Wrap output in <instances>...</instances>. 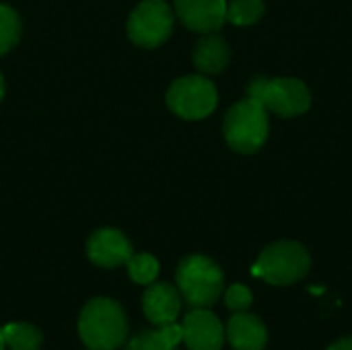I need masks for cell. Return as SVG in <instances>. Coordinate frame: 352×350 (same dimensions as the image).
Masks as SVG:
<instances>
[{
    "label": "cell",
    "mask_w": 352,
    "mask_h": 350,
    "mask_svg": "<svg viewBox=\"0 0 352 350\" xmlns=\"http://www.w3.org/2000/svg\"><path fill=\"white\" fill-rule=\"evenodd\" d=\"M142 311L155 326L173 324L182 311V295L169 283H155L142 295Z\"/></svg>",
    "instance_id": "8fae6325"
},
{
    "label": "cell",
    "mask_w": 352,
    "mask_h": 350,
    "mask_svg": "<svg viewBox=\"0 0 352 350\" xmlns=\"http://www.w3.org/2000/svg\"><path fill=\"white\" fill-rule=\"evenodd\" d=\"M254 303V295L245 285H231L225 291V305L237 314V311H248Z\"/></svg>",
    "instance_id": "d6986e66"
},
{
    "label": "cell",
    "mask_w": 352,
    "mask_h": 350,
    "mask_svg": "<svg viewBox=\"0 0 352 350\" xmlns=\"http://www.w3.org/2000/svg\"><path fill=\"white\" fill-rule=\"evenodd\" d=\"M89 260L101 268L124 266L132 258V243L118 229H99L89 237L87 243Z\"/></svg>",
    "instance_id": "9c48e42d"
},
{
    "label": "cell",
    "mask_w": 352,
    "mask_h": 350,
    "mask_svg": "<svg viewBox=\"0 0 352 350\" xmlns=\"http://www.w3.org/2000/svg\"><path fill=\"white\" fill-rule=\"evenodd\" d=\"M2 97H4V78L0 74V101H2Z\"/></svg>",
    "instance_id": "44dd1931"
},
{
    "label": "cell",
    "mask_w": 352,
    "mask_h": 350,
    "mask_svg": "<svg viewBox=\"0 0 352 350\" xmlns=\"http://www.w3.org/2000/svg\"><path fill=\"white\" fill-rule=\"evenodd\" d=\"M126 350H175V347H171L159 330H146L140 332L138 336H134Z\"/></svg>",
    "instance_id": "ac0fdd59"
},
{
    "label": "cell",
    "mask_w": 352,
    "mask_h": 350,
    "mask_svg": "<svg viewBox=\"0 0 352 350\" xmlns=\"http://www.w3.org/2000/svg\"><path fill=\"white\" fill-rule=\"evenodd\" d=\"M78 336L89 350H116L128 338V320L120 303L97 297L91 299L78 318Z\"/></svg>",
    "instance_id": "6da1fadb"
},
{
    "label": "cell",
    "mask_w": 352,
    "mask_h": 350,
    "mask_svg": "<svg viewBox=\"0 0 352 350\" xmlns=\"http://www.w3.org/2000/svg\"><path fill=\"white\" fill-rule=\"evenodd\" d=\"M225 138L237 153L260 151L268 138V109L254 97L235 103L225 116Z\"/></svg>",
    "instance_id": "277c9868"
},
{
    "label": "cell",
    "mask_w": 352,
    "mask_h": 350,
    "mask_svg": "<svg viewBox=\"0 0 352 350\" xmlns=\"http://www.w3.org/2000/svg\"><path fill=\"white\" fill-rule=\"evenodd\" d=\"M6 349V344H4V336H2V330H0V350Z\"/></svg>",
    "instance_id": "7402d4cb"
},
{
    "label": "cell",
    "mask_w": 352,
    "mask_h": 350,
    "mask_svg": "<svg viewBox=\"0 0 352 350\" xmlns=\"http://www.w3.org/2000/svg\"><path fill=\"white\" fill-rule=\"evenodd\" d=\"M182 23L198 33H214L227 21V0H175Z\"/></svg>",
    "instance_id": "30bf717a"
},
{
    "label": "cell",
    "mask_w": 352,
    "mask_h": 350,
    "mask_svg": "<svg viewBox=\"0 0 352 350\" xmlns=\"http://www.w3.org/2000/svg\"><path fill=\"white\" fill-rule=\"evenodd\" d=\"M19 35H21L19 14L10 6L0 4V56L16 45Z\"/></svg>",
    "instance_id": "e0dca14e"
},
{
    "label": "cell",
    "mask_w": 352,
    "mask_h": 350,
    "mask_svg": "<svg viewBox=\"0 0 352 350\" xmlns=\"http://www.w3.org/2000/svg\"><path fill=\"white\" fill-rule=\"evenodd\" d=\"M173 31V10L163 0L140 2L128 19V35L142 47L161 45Z\"/></svg>",
    "instance_id": "52a82bcc"
},
{
    "label": "cell",
    "mask_w": 352,
    "mask_h": 350,
    "mask_svg": "<svg viewBox=\"0 0 352 350\" xmlns=\"http://www.w3.org/2000/svg\"><path fill=\"white\" fill-rule=\"evenodd\" d=\"M184 344L190 350H221L225 342V326L208 307H194L186 314Z\"/></svg>",
    "instance_id": "ba28073f"
},
{
    "label": "cell",
    "mask_w": 352,
    "mask_h": 350,
    "mask_svg": "<svg viewBox=\"0 0 352 350\" xmlns=\"http://www.w3.org/2000/svg\"><path fill=\"white\" fill-rule=\"evenodd\" d=\"M309 266H311L309 252L297 241L283 239V241L270 243L260 254L252 272L254 276L266 281L268 285L287 287L305 278V274L309 272Z\"/></svg>",
    "instance_id": "3957f363"
},
{
    "label": "cell",
    "mask_w": 352,
    "mask_h": 350,
    "mask_svg": "<svg viewBox=\"0 0 352 350\" xmlns=\"http://www.w3.org/2000/svg\"><path fill=\"white\" fill-rule=\"evenodd\" d=\"M328 350H352V336H344V338H338L336 342H332Z\"/></svg>",
    "instance_id": "ffe728a7"
},
{
    "label": "cell",
    "mask_w": 352,
    "mask_h": 350,
    "mask_svg": "<svg viewBox=\"0 0 352 350\" xmlns=\"http://www.w3.org/2000/svg\"><path fill=\"white\" fill-rule=\"evenodd\" d=\"M264 12L262 0H231L227 4V21L233 25H252Z\"/></svg>",
    "instance_id": "2e32d148"
},
{
    "label": "cell",
    "mask_w": 352,
    "mask_h": 350,
    "mask_svg": "<svg viewBox=\"0 0 352 350\" xmlns=\"http://www.w3.org/2000/svg\"><path fill=\"white\" fill-rule=\"evenodd\" d=\"M231 52L221 35L206 33L194 47V66L204 74L221 72L229 64Z\"/></svg>",
    "instance_id": "4fadbf2b"
},
{
    "label": "cell",
    "mask_w": 352,
    "mask_h": 350,
    "mask_svg": "<svg viewBox=\"0 0 352 350\" xmlns=\"http://www.w3.org/2000/svg\"><path fill=\"white\" fill-rule=\"evenodd\" d=\"M2 336H4V344L10 350H39L43 342L41 332L35 326L23 322L6 324L2 328Z\"/></svg>",
    "instance_id": "5bb4252c"
},
{
    "label": "cell",
    "mask_w": 352,
    "mask_h": 350,
    "mask_svg": "<svg viewBox=\"0 0 352 350\" xmlns=\"http://www.w3.org/2000/svg\"><path fill=\"white\" fill-rule=\"evenodd\" d=\"M126 266H128L130 278L138 285H151L159 274V262L151 254H136V256L132 254Z\"/></svg>",
    "instance_id": "9a60e30c"
},
{
    "label": "cell",
    "mask_w": 352,
    "mask_h": 350,
    "mask_svg": "<svg viewBox=\"0 0 352 350\" xmlns=\"http://www.w3.org/2000/svg\"><path fill=\"white\" fill-rule=\"evenodd\" d=\"M248 95L258 99L268 111L283 116V118L301 116L311 105V93L307 89V85L299 78L258 76L250 83Z\"/></svg>",
    "instance_id": "5b68a950"
},
{
    "label": "cell",
    "mask_w": 352,
    "mask_h": 350,
    "mask_svg": "<svg viewBox=\"0 0 352 350\" xmlns=\"http://www.w3.org/2000/svg\"><path fill=\"white\" fill-rule=\"evenodd\" d=\"M177 291L192 307H210L219 301L225 289L221 266L206 256H188L177 266Z\"/></svg>",
    "instance_id": "7a4b0ae2"
},
{
    "label": "cell",
    "mask_w": 352,
    "mask_h": 350,
    "mask_svg": "<svg viewBox=\"0 0 352 350\" xmlns=\"http://www.w3.org/2000/svg\"><path fill=\"white\" fill-rule=\"evenodd\" d=\"M225 338L235 350H264L268 344V330L258 316L237 311L225 326Z\"/></svg>",
    "instance_id": "7c38bea8"
},
{
    "label": "cell",
    "mask_w": 352,
    "mask_h": 350,
    "mask_svg": "<svg viewBox=\"0 0 352 350\" xmlns=\"http://www.w3.org/2000/svg\"><path fill=\"white\" fill-rule=\"evenodd\" d=\"M217 89L204 76H184L177 78L167 91L169 109L184 120H202L210 116L217 107Z\"/></svg>",
    "instance_id": "8992f818"
}]
</instances>
